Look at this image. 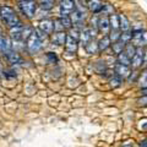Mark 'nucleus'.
I'll return each instance as SVG.
<instances>
[{"instance_id": "dca6fc26", "label": "nucleus", "mask_w": 147, "mask_h": 147, "mask_svg": "<svg viewBox=\"0 0 147 147\" xmlns=\"http://www.w3.org/2000/svg\"><path fill=\"white\" fill-rule=\"evenodd\" d=\"M119 28H120L123 32H127L131 28V25H130V22H129L127 17L125 15H123V13L119 15Z\"/></svg>"}, {"instance_id": "1a4fd4ad", "label": "nucleus", "mask_w": 147, "mask_h": 147, "mask_svg": "<svg viewBox=\"0 0 147 147\" xmlns=\"http://www.w3.org/2000/svg\"><path fill=\"white\" fill-rule=\"evenodd\" d=\"M77 42H79L77 39L72 38V37H70V36L67 34L66 42H65V50H66V53L75 54L77 52Z\"/></svg>"}, {"instance_id": "e433bc0d", "label": "nucleus", "mask_w": 147, "mask_h": 147, "mask_svg": "<svg viewBox=\"0 0 147 147\" xmlns=\"http://www.w3.org/2000/svg\"><path fill=\"white\" fill-rule=\"evenodd\" d=\"M141 147H147V141H142L141 142Z\"/></svg>"}, {"instance_id": "f8f14e48", "label": "nucleus", "mask_w": 147, "mask_h": 147, "mask_svg": "<svg viewBox=\"0 0 147 147\" xmlns=\"http://www.w3.org/2000/svg\"><path fill=\"white\" fill-rule=\"evenodd\" d=\"M11 50V42L10 39L0 34V52L4 54H7Z\"/></svg>"}, {"instance_id": "bb28decb", "label": "nucleus", "mask_w": 147, "mask_h": 147, "mask_svg": "<svg viewBox=\"0 0 147 147\" xmlns=\"http://www.w3.org/2000/svg\"><path fill=\"white\" fill-rule=\"evenodd\" d=\"M120 36H121V33H120V31H112L110 32V36H109V39H110V42H113V43H115V42H118L119 39H120Z\"/></svg>"}, {"instance_id": "72a5a7b5", "label": "nucleus", "mask_w": 147, "mask_h": 147, "mask_svg": "<svg viewBox=\"0 0 147 147\" xmlns=\"http://www.w3.org/2000/svg\"><path fill=\"white\" fill-rule=\"evenodd\" d=\"M47 58H48L49 63H57L58 61V58H57V55H55L54 53H48L47 54Z\"/></svg>"}, {"instance_id": "4be33fe9", "label": "nucleus", "mask_w": 147, "mask_h": 147, "mask_svg": "<svg viewBox=\"0 0 147 147\" xmlns=\"http://www.w3.org/2000/svg\"><path fill=\"white\" fill-rule=\"evenodd\" d=\"M124 52H125V54L127 55L130 59H132V57L135 55V52H136V48L135 45L132 43H126L125 44V48H124Z\"/></svg>"}, {"instance_id": "9d476101", "label": "nucleus", "mask_w": 147, "mask_h": 147, "mask_svg": "<svg viewBox=\"0 0 147 147\" xmlns=\"http://www.w3.org/2000/svg\"><path fill=\"white\" fill-rule=\"evenodd\" d=\"M66 37H67V34L64 31L55 32V33L53 34V37H52V42L54 44H57V45H65Z\"/></svg>"}, {"instance_id": "7c9ffc66", "label": "nucleus", "mask_w": 147, "mask_h": 147, "mask_svg": "<svg viewBox=\"0 0 147 147\" xmlns=\"http://www.w3.org/2000/svg\"><path fill=\"white\" fill-rule=\"evenodd\" d=\"M32 32H33V30L31 28V27H24V28H22V39H26L27 40V38H28V37L32 34Z\"/></svg>"}, {"instance_id": "cd10ccee", "label": "nucleus", "mask_w": 147, "mask_h": 147, "mask_svg": "<svg viewBox=\"0 0 147 147\" xmlns=\"http://www.w3.org/2000/svg\"><path fill=\"white\" fill-rule=\"evenodd\" d=\"M131 37H132V32H130V31H127V32H124V33L120 36V39L119 40H121L123 43H129V40L131 39Z\"/></svg>"}, {"instance_id": "39448f33", "label": "nucleus", "mask_w": 147, "mask_h": 147, "mask_svg": "<svg viewBox=\"0 0 147 147\" xmlns=\"http://www.w3.org/2000/svg\"><path fill=\"white\" fill-rule=\"evenodd\" d=\"M74 11H75V1L74 0L60 1V17H69Z\"/></svg>"}, {"instance_id": "f704fd0d", "label": "nucleus", "mask_w": 147, "mask_h": 147, "mask_svg": "<svg viewBox=\"0 0 147 147\" xmlns=\"http://www.w3.org/2000/svg\"><path fill=\"white\" fill-rule=\"evenodd\" d=\"M146 103H147V96H146V97H144V98L139 99V104H146Z\"/></svg>"}, {"instance_id": "0eeeda50", "label": "nucleus", "mask_w": 147, "mask_h": 147, "mask_svg": "<svg viewBox=\"0 0 147 147\" xmlns=\"http://www.w3.org/2000/svg\"><path fill=\"white\" fill-rule=\"evenodd\" d=\"M96 32L93 28H87V30H85V31H82L81 33H80V40H81V43H82V45H86L88 44L92 39H94V37H96Z\"/></svg>"}, {"instance_id": "f03ea898", "label": "nucleus", "mask_w": 147, "mask_h": 147, "mask_svg": "<svg viewBox=\"0 0 147 147\" xmlns=\"http://www.w3.org/2000/svg\"><path fill=\"white\" fill-rule=\"evenodd\" d=\"M26 47H27V50H28L31 54L39 52L40 48H42V39H40V37L38 34H37L36 31L32 32V34L27 38Z\"/></svg>"}, {"instance_id": "473e14b6", "label": "nucleus", "mask_w": 147, "mask_h": 147, "mask_svg": "<svg viewBox=\"0 0 147 147\" xmlns=\"http://www.w3.org/2000/svg\"><path fill=\"white\" fill-rule=\"evenodd\" d=\"M70 37H72V38H75V39H77L79 40L80 39V32H79V30L77 28H70V34H69Z\"/></svg>"}, {"instance_id": "ddd939ff", "label": "nucleus", "mask_w": 147, "mask_h": 147, "mask_svg": "<svg viewBox=\"0 0 147 147\" xmlns=\"http://www.w3.org/2000/svg\"><path fill=\"white\" fill-rule=\"evenodd\" d=\"M115 74H117V76L120 77V79H126V77H129V75H130V69H129V66H126V65L118 64L115 66Z\"/></svg>"}, {"instance_id": "9b49d317", "label": "nucleus", "mask_w": 147, "mask_h": 147, "mask_svg": "<svg viewBox=\"0 0 147 147\" xmlns=\"http://www.w3.org/2000/svg\"><path fill=\"white\" fill-rule=\"evenodd\" d=\"M22 28H24L22 24L17 25V26H15V27H12V28H10L11 38L15 40V42H18V40L22 39Z\"/></svg>"}, {"instance_id": "5701e85b", "label": "nucleus", "mask_w": 147, "mask_h": 147, "mask_svg": "<svg viewBox=\"0 0 147 147\" xmlns=\"http://www.w3.org/2000/svg\"><path fill=\"white\" fill-rule=\"evenodd\" d=\"M85 48H86V50H87V53H88V54H94V53L98 52V43H96L94 40L92 39Z\"/></svg>"}, {"instance_id": "6ab92c4d", "label": "nucleus", "mask_w": 147, "mask_h": 147, "mask_svg": "<svg viewBox=\"0 0 147 147\" xmlns=\"http://www.w3.org/2000/svg\"><path fill=\"white\" fill-rule=\"evenodd\" d=\"M110 47V39H109V36H104L102 39L98 42V50L103 52V50L108 49Z\"/></svg>"}, {"instance_id": "b1692460", "label": "nucleus", "mask_w": 147, "mask_h": 147, "mask_svg": "<svg viewBox=\"0 0 147 147\" xmlns=\"http://www.w3.org/2000/svg\"><path fill=\"white\" fill-rule=\"evenodd\" d=\"M59 22H60V25L63 26V30H70L72 26L70 17H60L59 18Z\"/></svg>"}, {"instance_id": "79ce46f5", "label": "nucleus", "mask_w": 147, "mask_h": 147, "mask_svg": "<svg viewBox=\"0 0 147 147\" xmlns=\"http://www.w3.org/2000/svg\"><path fill=\"white\" fill-rule=\"evenodd\" d=\"M0 34H1V28H0Z\"/></svg>"}, {"instance_id": "58836bf2", "label": "nucleus", "mask_w": 147, "mask_h": 147, "mask_svg": "<svg viewBox=\"0 0 147 147\" xmlns=\"http://www.w3.org/2000/svg\"><path fill=\"white\" fill-rule=\"evenodd\" d=\"M123 147H131L130 145H125V146H123Z\"/></svg>"}, {"instance_id": "c9c22d12", "label": "nucleus", "mask_w": 147, "mask_h": 147, "mask_svg": "<svg viewBox=\"0 0 147 147\" xmlns=\"http://www.w3.org/2000/svg\"><path fill=\"white\" fill-rule=\"evenodd\" d=\"M144 64H145V65L147 66V52L145 53V58H144Z\"/></svg>"}, {"instance_id": "7ed1b4c3", "label": "nucleus", "mask_w": 147, "mask_h": 147, "mask_svg": "<svg viewBox=\"0 0 147 147\" xmlns=\"http://www.w3.org/2000/svg\"><path fill=\"white\" fill-rule=\"evenodd\" d=\"M20 9L22 10V12L26 15L27 18H32L34 16L36 10H37V4L36 1H30V0H22L20 1Z\"/></svg>"}, {"instance_id": "4468645a", "label": "nucleus", "mask_w": 147, "mask_h": 147, "mask_svg": "<svg viewBox=\"0 0 147 147\" xmlns=\"http://www.w3.org/2000/svg\"><path fill=\"white\" fill-rule=\"evenodd\" d=\"M98 28L99 31L102 32L103 34L107 36L109 33V28H110V26H109V18L108 17H100L99 20H98Z\"/></svg>"}, {"instance_id": "412c9836", "label": "nucleus", "mask_w": 147, "mask_h": 147, "mask_svg": "<svg viewBox=\"0 0 147 147\" xmlns=\"http://www.w3.org/2000/svg\"><path fill=\"white\" fill-rule=\"evenodd\" d=\"M109 26L112 31H118L119 30V16L113 13L110 15V18H109Z\"/></svg>"}, {"instance_id": "20e7f679", "label": "nucleus", "mask_w": 147, "mask_h": 147, "mask_svg": "<svg viewBox=\"0 0 147 147\" xmlns=\"http://www.w3.org/2000/svg\"><path fill=\"white\" fill-rule=\"evenodd\" d=\"M131 40L137 48L145 47V45H147V31H142V30L134 31L132 32Z\"/></svg>"}, {"instance_id": "c85d7f7f", "label": "nucleus", "mask_w": 147, "mask_h": 147, "mask_svg": "<svg viewBox=\"0 0 147 147\" xmlns=\"http://www.w3.org/2000/svg\"><path fill=\"white\" fill-rule=\"evenodd\" d=\"M102 11H103L104 15H113L114 7H113V5H110V4H105V5H103V7H102Z\"/></svg>"}, {"instance_id": "f3484780", "label": "nucleus", "mask_w": 147, "mask_h": 147, "mask_svg": "<svg viewBox=\"0 0 147 147\" xmlns=\"http://www.w3.org/2000/svg\"><path fill=\"white\" fill-rule=\"evenodd\" d=\"M102 7H103V4L100 3V0H90L88 1V9L91 12L98 13L102 11Z\"/></svg>"}, {"instance_id": "6e6552de", "label": "nucleus", "mask_w": 147, "mask_h": 147, "mask_svg": "<svg viewBox=\"0 0 147 147\" xmlns=\"http://www.w3.org/2000/svg\"><path fill=\"white\" fill-rule=\"evenodd\" d=\"M39 31L45 36L52 34L54 32V21L53 20H42L39 22Z\"/></svg>"}, {"instance_id": "37998d69", "label": "nucleus", "mask_w": 147, "mask_h": 147, "mask_svg": "<svg viewBox=\"0 0 147 147\" xmlns=\"http://www.w3.org/2000/svg\"><path fill=\"white\" fill-rule=\"evenodd\" d=\"M0 70H1V65H0Z\"/></svg>"}, {"instance_id": "ea45409f", "label": "nucleus", "mask_w": 147, "mask_h": 147, "mask_svg": "<svg viewBox=\"0 0 147 147\" xmlns=\"http://www.w3.org/2000/svg\"><path fill=\"white\" fill-rule=\"evenodd\" d=\"M30 1H36V0H30Z\"/></svg>"}, {"instance_id": "2f4dec72", "label": "nucleus", "mask_w": 147, "mask_h": 147, "mask_svg": "<svg viewBox=\"0 0 147 147\" xmlns=\"http://www.w3.org/2000/svg\"><path fill=\"white\" fill-rule=\"evenodd\" d=\"M120 84H121V79L119 76H114L112 80H110V85H112L113 87H118V86H120Z\"/></svg>"}, {"instance_id": "a878e982", "label": "nucleus", "mask_w": 147, "mask_h": 147, "mask_svg": "<svg viewBox=\"0 0 147 147\" xmlns=\"http://www.w3.org/2000/svg\"><path fill=\"white\" fill-rule=\"evenodd\" d=\"M124 48H125V43H123L121 40H118V42H115L113 44V52L115 54L121 53L124 50Z\"/></svg>"}, {"instance_id": "c756f323", "label": "nucleus", "mask_w": 147, "mask_h": 147, "mask_svg": "<svg viewBox=\"0 0 147 147\" xmlns=\"http://www.w3.org/2000/svg\"><path fill=\"white\" fill-rule=\"evenodd\" d=\"M139 84H140V87H141V88H144V90L147 88V71H145V72L141 75Z\"/></svg>"}, {"instance_id": "2eb2a0df", "label": "nucleus", "mask_w": 147, "mask_h": 147, "mask_svg": "<svg viewBox=\"0 0 147 147\" xmlns=\"http://www.w3.org/2000/svg\"><path fill=\"white\" fill-rule=\"evenodd\" d=\"M71 22H74L75 25H82L85 22V12H81V11H77L75 10L71 13Z\"/></svg>"}, {"instance_id": "a211bd4d", "label": "nucleus", "mask_w": 147, "mask_h": 147, "mask_svg": "<svg viewBox=\"0 0 147 147\" xmlns=\"http://www.w3.org/2000/svg\"><path fill=\"white\" fill-rule=\"evenodd\" d=\"M5 55H6L7 60L10 61L11 64H20V63L22 61L20 54L16 53V52H13V50H10V52H9L7 54H5Z\"/></svg>"}, {"instance_id": "f257e3e1", "label": "nucleus", "mask_w": 147, "mask_h": 147, "mask_svg": "<svg viewBox=\"0 0 147 147\" xmlns=\"http://www.w3.org/2000/svg\"><path fill=\"white\" fill-rule=\"evenodd\" d=\"M0 17H1L4 24H5L9 28H12V27L21 24L20 18H18V16L16 15L15 10L10 6H6V5L0 6Z\"/></svg>"}, {"instance_id": "4c0bfd02", "label": "nucleus", "mask_w": 147, "mask_h": 147, "mask_svg": "<svg viewBox=\"0 0 147 147\" xmlns=\"http://www.w3.org/2000/svg\"><path fill=\"white\" fill-rule=\"evenodd\" d=\"M81 3H86V1H90V0H80Z\"/></svg>"}, {"instance_id": "423d86ee", "label": "nucleus", "mask_w": 147, "mask_h": 147, "mask_svg": "<svg viewBox=\"0 0 147 147\" xmlns=\"http://www.w3.org/2000/svg\"><path fill=\"white\" fill-rule=\"evenodd\" d=\"M144 58H145V50H144V48H136L135 55L131 59L132 69H139L140 66L144 65Z\"/></svg>"}, {"instance_id": "a19ab883", "label": "nucleus", "mask_w": 147, "mask_h": 147, "mask_svg": "<svg viewBox=\"0 0 147 147\" xmlns=\"http://www.w3.org/2000/svg\"><path fill=\"white\" fill-rule=\"evenodd\" d=\"M17 1H18V3H20V1H22V0H17Z\"/></svg>"}, {"instance_id": "c03bdc74", "label": "nucleus", "mask_w": 147, "mask_h": 147, "mask_svg": "<svg viewBox=\"0 0 147 147\" xmlns=\"http://www.w3.org/2000/svg\"><path fill=\"white\" fill-rule=\"evenodd\" d=\"M58 1H63V0H58Z\"/></svg>"}, {"instance_id": "393cba45", "label": "nucleus", "mask_w": 147, "mask_h": 147, "mask_svg": "<svg viewBox=\"0 0 147 147\" xmlns=\"http://www.w3.org/2000/svg\"><path fill=\"white\" fill-rule=\"evenodd\" d=\"M39 6L43 10H52L54 6V0H40Z\"/></svg>"}, {"instance_id": "aec40b11", "label": "nucleus", "mask_w": 147, "mask_h": 147, "mask_svg": "<svg viewBox=\"0 0 147 147\" xmlns=\"http://www.w3.org/2000/svg\"><path fill=\"white\" fill-rule=\"evenodd\" d=\"M118 63L119 64H121V65H126V66H129L131 64V59L127 57V55L125 54V52H123L121 53H119L118 54Z\"/></svg>"}]
</instances>
